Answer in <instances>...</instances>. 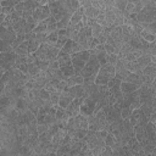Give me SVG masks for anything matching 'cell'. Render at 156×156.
<instances>
[{
	"instance_id": "db71d44e",
	"label": "cell",
	"mask_w": 156,
	"mask_h": 156,
	"mask_svg": "<svg viewBox=\"0 0 156 156\" xmlns=\"http://www.w3.org/2000/svg\"><path fill=\"white\" fill-rule=\"evenodd\" d=\"M33 39H35V33L33 30L26 34V40H33Z\"/></svg>"
},
{
	"instance_id": "ab89813d",
	"label": "cell",
	"mask_w": 156,
	"mask_h": 156,
	"mask_svg": "<svg viewBox=\"0 0 156 156\" xmlns=\"http://www.w3.org/2000/svg\"><path fill=\"white\" fill-rule=\"evenodd\" d=\"M60 93H61V91H58V90H56V91H54V93H51V94H50V100H51V102H52L54 105H56V104L58 102V98H60Z\"/></svg>"
},
{
	"instance_id": "cb8c5ba5",
	"label": "cell",
	"mask_w": 156,
	"mask_h": 156,
	"mask_svg": "<svg viewBox=\"0 0 156 156\" xmlns=\"http://www.w3.org/2000/svg\"><path fill=\"white\" fill-rule=\"evenodd\" d=\"M140 37H141L143 39H145L147 43H152V41H155V34L151 33V32H147V30H145V29L141 30Z\"/></svg>"
},
{
	"instance_id": "c3c4849f",
	"label": "cell",
	"mask_w": 156,
	"mask_h": 156,
	"mask_svg": "<svg viewBox=\"0 0 156 156\" xmlns=\"http://www.w3.org/2000/svg\"><path fill=\"white\" fill-rule=\"evenodd\" d=\"M17 68L22 72V73H24V74H28V63H22V65H18L17 66Z\"/></svg>"
},
{
	"instance_id": "6f0895ef",
	"label": "cell",
	"mask_w": 156,
	"mask_h": 156,
	"mask_svg": "<svg viewBox=\"0 0 156 156\" xmlns=\"http://www.w3.org/2000/svg\"><path fill=\"white\" fill-rule=\"evenodd\" d=\"M127 1H128V2H132V4H134V5L139 2V0H127Z\"/></svg>"
},
{
	"instance_id": "681fc988",
	"label": "cell",
	"mask_w": 156,
	"mask_h": 156,
	"mask_svg": "<svg viewBox=\"0 0 156 156\" xmlns=\"http://www.w3.org/2000/svg\"><path fill=\"white\" fill-rule=\"evenodd\" d=\"M44 88H45V89L49 91V94H51V93H54V91H56V90H57V89H56V88H55V87H54L51 83H49V82H48V83L44 85Z\"/></svg>"
},
{
	"instance_id": "e0dca14e",
	"label": "cell",
	"mask_w": 156,
	"mask_h": 156,
	"mask_svg": "<svg viewBox=\"0 0 156 156\" xmlns=\"http://www.w3.org/2000/svg\"><path fill=\"white\" fill-rule=\"evenodd\" d=\"M13 51L17 54V55H28V41L24 40L23 43H21L17 48L13 49Z\"/></svg>"
},
{
	"instance_id": "74e56055",
	"label": "cell",
	"mask_w": 156,
	"mask_h": 156,
	"mask_svg": "<svg viewBox=\"0 0 156 156\" xmlns=\"http://www.w3.org/2000/svg\"><path fill=\"white\" fill-rule=\"evenodd\" d=\"M118 61V55L117 54H107V62L111 65H116V62Z\"/></svg>"
},
{
	"instance_id": "5bb4252c",
	"label": "cell",
	"mask_w": 156,
	"mask_h": 156,
	"mask_svg": "<svg viewBox=\"0 0 156 156\" xmlns=\"http://www.w3.org/2000/svg\"><path fill=\"white\" fill-rule=\"evenodd\" d=\"M24 27H26V18L23 17L18 22L12 24V28L16 32V34H24Z\"/></svg>"
},
{
	"instance_id": "52a82bcc",
	"label": "cell",
	"mask_w": 156,
	"mask_h": 156,
	"mask_svg": "<svg viewBox=\"0 0 156 156\" xmlns=\"http://www.w3.org/2000/svg\"><path fill=\"white\" fill-rule=\"evenodd\" d=\"M126 145L128 146V149H129V151H130V155H134V156H136V152H138V151L141 149L140 143L136 140V138H135V136L129 138Z\"/></svg>"
},
{
	"instance_id": "d4e9b609",
	"label": "cell",
	"mask_w": 156,
	"mask_h": 156,
	"mask_svg": "<svg viewBox=\"0 0 156 156\" xmlns=\"http://www.w3.org/2000/svg\"><path fill=\"white\" fill-rule=\"evenodd\" d=\"M90 28H91V35H93L94 38H96L99 34H101V32H102V28H104V27L96 22V23H95V24H93Z\"/></svg>"
},
{
	"instance_id": "4dcf8cb0",
	"label": "cell",
	"mask_w": 156,
	"mask_h": 156,
	"mask_svg": "<svg viewBox=\"0 0 156 156\" xmlns=\"http://www.w3.org/2000/svg\"><path fill=\"white\" fill-rule=\"evenodd\" d=\"M24 40H26V34H17L15 41L12 43V48H13V49L17 48V46H18L21 43H23Z\"/></svg>"
},
{
	"instance_id": "816d5d0a",
	"label": "cell",
	"mask_w": 156,
	"mask_h": 156,
	"mask_svg": "<svg viewBox=\"0 0 156 156\" xmlns=\"http://www.w3.org/2000/svg\"><path fill=\"white\" fill-rule=\"evenodd\" d=\"M106 35L105 34H102V32H101V34H99L98 37H96V39H98V41L100 43V44H105L106 43Z\"/></svg>"
},
{
	"instance_id": "f6af8a7d",
	"label": "cell",
	"mask_w": 156,
	"mask_h": 156,
	"mask_svg": "<svg viewBox=\"0 0 156 156\" xmlns=\"http://www.w3.org/2000/svg\"><path fill=\"white\" fill-rule=\"evenodd\" d=\"M26 22H27V24H28V26H29L32 29H34V28H35V26L38 24V21H35V20H34L32 16H29L28 18H26Z\"/></svg>"
},
{
	"instance_id": "1f68e13d",
	"label": "cell",
	"mask_w": 156,
	"mask_h": 156,
	"mask_svg": "<svg viewBox=\"0 0 156 156\" xmlns=\"http://www.w3.org/2000/svg\"><path fill=\"white\" fill-rule=\"evenodd\" d=\"M72 43H73V40L72 39H68L65 44H63V46L61 48V51H63V52H66V54H69L71 55V50H72Z\"/></svg>"
},
{
	"instance_id": "3957f363",
	"label": "cell",
	"mask_w": 156,
	"mask_h": 156,
	"mask_svg": "<svg viewBox=\"0 0 156 156\" xmlns=\"http://www.w3.org/2000/svg\"><path fill=\"white\" fill-rule=\"evenodd\" d=\"M49 16H50V10H49L48 5H40V6H38V7L33 11V13H32V17H33L35 21H38V22H40V21L48 18Z\"/></svg>"
},
{
	"instance_id": "8d00e7d4",
	"label": "cell",
	"mask_w": 156,
	"mask_h": 156,
	"mask_svg": "<svg viewBox=\"0 0 156 156\" xmlns=\"http://www.w3.org/2000/svg\"><path fill=\"white\" fill-rule=\"evenodd\" d=\"M46 37L48 33L46 32H41V33H35V39L41 44V43H46Z\"/></svg>"
},
{
	"instance_id": "8fae6325",
	"label": "cell",
	"mask_w": 156,
	"mask_h": 156,
	"mask_svg": "<svg viewBox=\"0 0 156 156\" xmlns=\"http://www.w3.org/2000/svg\"><path fill=\"white\" fill-rule=\"evenodd\" d=\"M83 15H84V7H83V6H79V7L71 15L69 23H71V24H76V23H78V22H80Z\"/></svg>"
},
{
	"instance_id": "d6a6232c",
	"label": "cell",
	"mask_w": 156,
	"mask_h": 156,
	"mask_svg": "<svg viewBox=\"0 0 156 156\" xmlns=\"http://www.w3.org/2000/svg\"><path fill=\"white\" fill-rule=\"evenodd\" d=\"M134 108L129 105V106H127V107H123L122 110H121V117L122 118H128L129 116H130V113H132V111H133Z\"/></svg>"
},
{
	"instance_id": "7dc6e473",
	"label": "cell",
	"mask_w": 156,
	"mask_h": 156,
	"mask_svg": "<svg viewBox=\"0 0 156 156\" xmlns=\"http://www.w3.org/2000/svg\"><path fill=\"white\" fill-rule=\"evenodd\" d=\"M23 10H24V5H23V1H20L18 4H16V5H15V11H16V12H18L21 16H22V12H23Z\"/></svg>"
},
{
	"instance_id": "ffe728a7",
	"label": "cell",
	"mask_w": 156,
	"mask_h": 156,
	"mask_svg": "<svg viewBox=\"0 0 156 156\" xmlns=\"http://www.w3.org/2000/svg\"><path fill=\"white\" fill-rule=\"evenodd\" d=\"M23 5H24V10L23 11H29V12H33L38 6H40L39 2H35L33 0H24Z\"/></svg>"
},
{
	"instance_id": "94428289",
	"label": "cell",
	"mask_w": 156,
	"mask_h": 156,
	"mask_svg": "<svg viewBox=\"0 0 156 156\" xmlns=\"http://www.w3.org/2000/svg\"><path fill=\"white\" fill-rule=\"evenodd\" d=\"M0 1H2V0H0Z\"/></svg>"
},
{
	"instance_id": "11a10c76",
	"label": "cell",
	"mask_w": 156,
	"mask_h": 156,
	"mask_svg": "<svg viewBox=\"0 0 156 156\" xmlns=\"http://www.w3.org/2000/svg\"><path fill=\"white\" fill-rule=\"evenodd\" d=\"M6 32V27L5 26H2V24H0V39H1V37L4 35V33Z\"/></svg>"
},
{
	"instance_id": "b9f144b4",
	"label": "cell",
	"mask_w": 156,
	"mask_h": 156,
	"mask_svg": "<svg viewBox=\"0 0 156 156\" xmlns=\"http://www.w3.org/2000/svg\"><path fill=\"white\" fill-rule=\"evenodd\" d=\"M13 11H15V6H4V7H1V10H0V12L4 13L5 16L12 13Z\"/></svg>"
},
{
	"instance_id": "277c9868",
	"label": "cell",
	"mask_w": 156,
	"mask_h": 156,
	"mask_svg": "<svg viewBox=\"0 0 156 156\" xmlns=\"http://www.w3.org/2000/svg\"><path fill=\"white\" fill-rule=\"evenodd\" d=\"M68 89V88H67ZM67 89H65V90H62L61 93H60V98H58V106H61L62 108H66L69 104H71V101L74 99L69 93H68V90Z\"/></svg>"
},
{
	"instance_id": "ba28073f",
	"label": "cell",
	"mask_w": 156,
	"mask_h": 156,
	"mask_svg": "<svg viewBox=\"0 0 156 156\" xmlns=\"http://www.w3.org/2000/svg\"><path fill=\"white\" fill-rule=\"evenodd\" d=\"M67 90H68V93L73 98H80V96L84 98V88H83V84H76V85L68 87Z\"/></svg>"
},
{
	"instance_id": "f907efd6",
	"label": "cell",
	"mask_w": 156,
	"mask_h": 156,
	"mask_svg": "<svg viewBox=\"0 0 156 156\" xmlns=\"http://www.w3.org/2000/svg\"><path fill=\"white\" fill-rule=\"evenodd\" d=\"M112 155V149L110 146H105V149L101 152V156H111Z\"/></svg>"
},
{
	"instance_id": "9c48e42d",
	"label": "cell",
	"mask_w": 156,
	"mask_h": 156,
	"mask_svg": "<svg viewBox=\"0 0 156 156\" xmlns=\"http://www.w3.org/2000/svg\"><path fill=\"white\" fill-rule=\"evenodd\" d=\"M16 32L13 30V28H12V26H10V27H6V32L4 33V35L1 37V39L2 40H5V41H7V43H10L11 45H12V43L15 41V39H16Z\"/></svg>"
},
{
	"instance_id": "4316f807",
	"label": "cell",
	"mask_w": 156,
	"mask_h": 156,
	"mask_svg": "<svg viewBox=\"0 0 156 156\" xmlns=\"http://www.w3.org/2000/svg\"><path fill=\"white\" fill-rule=\"evenodd\" d=\"M104 141H105V145H106V146H110V147H111V146L115 144V141H116V138H115V135H113L112 133L107 132V134H106V136H105Z\"/></svg>"
},
{
	"instance_id": "680465c9",
	"label": "cell",
	"mask_w": 156,
	"mask_h": 156,
	"mask_svg": "<svg viewBox=\"0 0 156 156\" xmlns=\"http://www.w3.org/2000/svg\"><path fill=\"white\" fill-rule=\"evenodd\" d=\"M52 1H57V0H48V2H52Z\"/></svg>"
},
{
	"instance_id": "9f6ffc18",
	"label": "cell",
	"mask_w": 156,
	"mask_h": 156,
	"mask_svg": "<svg viewBox=\"0 0 156 156\" xmlns=\"http://www.w3.org/2000/svg\"><path fill=\"white\" fill-rule=\"evenodd\" d=\"M39 5H48V0H40Z\"/></svg>"
},
{
	"instance_id": "7a4b0ae2",
	"label": "cell",
	"mask_w": 156,
	"mask_h": 156,
	"mask_svg": "<svg viewBox=\"0 0 156 156\" xmlns=\"http://www.w3.org/2000/svg\"><path fill=\"white\" fill-rule=\"evenodd\" d=\"M95 104H96V102H95L90 96L84 98V100H83V102H82V105H80V107H79V113H82V115H84V116L91 115L93 111H94Z\"/></svg>"
},
{
	"instance_id": "f5cc1de1",
	"label": "cell",
	"mask_w": 156,
	"mask_h": 156,
	"mask_svg": "<svg viewBox=\"0 0 156 156\" xmlns=\"http://www.w3.org/2000/svg\"><path fill=\"white\" fill-rule=\"evenodd\" d=\"M133 9H134V4H132V2H127L124 10H126L128 13H133Z\"/></svg>"
},
{
	"instance_id": "60d3db41",
	"label": "cell",
	"mask_w": 156,
	"mask_h": 156,
	"mask_svg": "<svg viewBox=\"0 0 156 156\" xmlns=\"http://www.w3.org/2000/svg\"><path fill=\"white\" fill-rule=\"evenodd\" d=\"M82 50H83V48H82V45H80L78 41H73V43H72V50H71V54H76V52L82 51Z\"/></svg>"
},
{
	"instance_id": "5b68a950",
	"label": "cell",
	"mask_w": 156,
	"mask_h": 156,
	"mask_svg": "<svg viewBox=\"0 0 156 156\" xmlns=\"http://www.w3.org/2000/svg\"><path fill=\"white\" fill-rule=\"evenodd\" d=\"M112 77H113V74H111V73L104 71L102 68H99V71H98V73H96V77H95V83H96L98 85H100V84H106Z\"/></svg>"
},
{
	"instance_id": "9a60e30c",
	"label": "cell",
	"mask_w": 156,
	"mask_h": 156,
	"mask_svg": "<svg viewBox=\"0 0 156 156\" xmlns=\"http://www.w3.org/2000/svg\"><path fill=\"white\" fill-rule=\"evenodd\" d=\"M143 74H146V76H150L152 78H156V63L151 62L150 65L145 66L143 68Z\"/></svg>"
},
{
	"instance_id": "30bf717a",
	"label": "cell",
	"mask_w": 156,
	"mask_h": 156,
	"mask_svg": "<svg viewBox=\"0 0 156 156\" xmlns=\"http://www.w3.org/2000/svg\"><path fill=\"white\" fill-rule=\"evenodd\" d=\"M136 62H138V65L140 66V67H145V66H147V65H150L151 62H155L156 61V58H155V56H150V55H140L139 57H136V60H135Z\"/></svg>"
},
{
	"instance_id": "ee69618b",
	"label": "cell",
	"mask_w": 156,
	"mask_h": 156,
	"mask_svg": "<svg viewBox=\"0 0 156 156\" xmlns=\"http://www.w3.org/2000/svg\"><path fill=\"white\" fill-rule=\"evenodd\" d=\"M10 17H11V21H12V24L13 23H16V22H18L21 18H22V16L18 13V12H16V11H13L12 13H10Z\"/></svg>"
},
{
	"instance_id": "6da1fadb",
	"label": "cell",
	"mask_w": 156,
	"mask_h": 156,
	"mask_svg": "<svg viewBox=\"0 0 156 156\" xmlns=\"http://www.w3.org/2000/svg\"><path fill=\"white\" fill-rule=\"evenodd\" d=\"M99 68H100V65L96 60V56L94 54H90V57L88 58V61L85 62L84 67L80 71V76L83 78H87V77H90V76H96Z\"/></svg>"
},
{
	"instance_id": "8992f818",
	"label": "cell",
	"mask_w": 156,
	"mask_h": 156,
	"mask_svg": "<svg viewBox=\"0 0 156 156\" xmlns=\"http://www.w3.org/2000/svg\"><path fill=\"white\" fill-rule=\"evenodd\" d=\"M145 134H146V138L150 141L156 143V127H155V123L147 122L145 124Z\"/></svg>"
},
{
	"instance_id": "bcb514c9",
	"label": "cell",
	"mask_w": 156,
	"mask_h": 156,
	"mask_svg": "<svg viewBox=\"0 0 156 156\" xmlns=\"http://www.w3.org/2000/svg\"><path fill=\"white\" fill-rule=\"evenodd\" d=\"M49 128V124L48 123H41V124H37V130H38V134L43 133V132H46Z\"/></svg>"
},
{
	"instance_id": "f35d334b",
	"label": "cell",
	"mask_w": 156,
	"mask_h": 156,
	"mask_svg": "<svg viewBox=\"0 0 156 156\" xmlns=\"http://www.w3.org/2000/svg\"><path fill=\"white\" fill-rule=\"evenodd\" d=\"M38 96H39L40 99H43V100H46V99L50 98V94H49V91H48L45 88H41V89H39V94H38Z\"/></svg>"
},
{
	"instance_id": "ac0fdd59",
	"label": "cell",
	"mask_w": 156,
	"mask_h": 156,
	"mask_svg": "<svg viewBox=\"0 0 156 156\" xmlns=\"http://www.w3.org/2000/svg\"><path fill=\"white\" fill-rule=\"evenodd\" d=\"M56 60H57L58 65L61 66V65H65V63H67V62L71 61V55H69V54H66V52H63V51L60 50L58 54H57V56H56Z\"/></svg>"
},
{
	"instance_id": "7402d4cb",
	"label": "cell",
	"mask_w": 156,
	"mask_h": 156,
	"mask_svg": "<svg viewBox=\"0 0 156 156\" xmlns=\"http://www.w3.org/2000/svg\"><path fill=\"white\" fill-rule=\"evenodd\" d=\"M95 56H96V60H98V62H99L100 66H102V65H105L107 62V52L105 50L99 51L98 54H95Z\"/></svg>"
},
{
	"instance_id": "83f0119b",
	"label": "cell",
	"mask_w": 156,
	"mask_h": 156,
	"mask_svg": "<svg viewBox=\"0 0 156 156\" xmlns=\"http://www.w3.org/2000/svg\"><path fill=\"white\" fill-rule=\"evenodd\" d=\"M33 32H34V33H41V32H46V22H45V20H43V21L38 22V24L35 26V28L33 29Z\"/></svg>"
},
{
	"instance_id": "91938a15",
	"label": "cell",
	"mask_w": 156,
	"mask_h": 156,
	"mask_svg": "<svg viewBox=\"0 0 156 156\" xmlns=\"http://www.w3.org/2000/svg\"><path fill=\"white\" fill-rule=\"evenodd\" d=\"M33 1H35V2H39V1H40V0H33Z\"/></svg>"
},
{
	"instance_id": "2e32d148",
	"label": "cell",
	"mask_w": 156,
	"mask_h": 156,
	"mask_svg": "<svg viewBox=\"0 0 156 156\" xmlns=\"http://www.w3.org/2000/svg\"><path fill=\"white\" fill-rule=\"evenodd\" d=\"M45 22H46V33H50V32H54L57 29L56 27V20L54 18L52 15H50L48 18H45Z\"/></svg>"
},
{
	"instance_id": "d6986e66",
	"label": "cell",
	"mask_w": 156,
	"mask_h": 156,
	"mask_svg": "<svg viewBox=\"0 0 156 156\" xmlns=\"http://www.w3.org/2000/svg\"><path fill=\"white\" fill-rule=\"evenodd\" d=\"M100 10L94 7V6H89V7H85L84 9V15L87 17H90V18H96V16L99 15Z\"/></svg>"
},
{
	"instance_id": "4fadbf2b",
	"label": "cell",
	"mask_w": 156,
	"mask_h": 156,
	"mask_svg": "<svg viewBox=\"0 0 156 156\" xmlns=\"http://www.w3.org/2000/svg\"><path fill=\"white\" fill-rule=\"evenodd\" d=\"M60 69H61L62 74L66 76V77H69V76H73L74 74V68H73L71 61L67 62V63H65V65H61L60 66Z\"/></svg>"
},
{
	"instance_id": "d590c367",
	"label": "cell",
	"mask_w": 156,
	"mask_h": 156,
	"mask_svg": "<svg viewBox=\"0 0 156 156\" xmlns=\"http://www.w3.org/2000/svg\"><path fill=\"white\" fill-rule=\"evenodd\" d=\"M127 2H128L127 0H115V7L122 12V11L126 9V5H127Z\"/></svg>"
},
{
	"instance_id": "f1b7e54d",
	"label": "cell",
	"mask_w": 156,
	"mask_h": 156,
	"mask_svg": "<svg viewBox=\"0 0 156 156\" xmlns=\"http://www.w3.org/2000/svg\"><path fill=\"white\" fill-rule=\"evenodd\" d=\"M39 68L37 67V65L34 63V62H32V63H28V74H29V77H33V76H37L38 73H39Z\"/></svg>"
},
{
	"instance_id": "e575fe53",
	"label": "cell",
	"mask_w": 156,
	"mask_h": 156,
	"mask_svg": "<svg viewBox=\"0 0 156 156\" xmlns=\"http://www.w3.org/2000/svg\"><path fill=\"white\" fill-rule=\"evenodd\" d=\"M100 68H102L104 71H106V72H108V73H111V74H113V76H115V73H116L115 66H113V65H111V63H108V62H106L105 65L100 66Z\"/></svg>"
},
{
	"instance_id": "484cf974",
	"label": "cell",
	"mask_w": 156,
	"mask_h": 156,
	"mask_svg": "<svg viewBox=\"0 0 156 156\" xmlns=\"http://www.w3.org/2000/svg\"><path fill=\"white\" fill-rule=\"evenodd\" d=\"M28 41V52L30 54V52H34L38 48H39V45H40V43L37 40V39H33V40H27Z\"/></svg>"
},
{
	"instance_id": "603a6c76",
	"label": "cell",
	"mask_w": 156,
	"mask_h": 156,
	"mask_svg": "<svg viewBox=\"0 0 156 156\" xmlns=\"http://www.w3.org/2000/svg\"><path fill=\"white\" fill-rule=\"evenodd\" d=\"M51 135L48 133V132H43V133H40V134H38V140H39V143H43V144H49V143H51Z\"/></svg>"
},
{
	"instance_id": "44dd1931",
	"label": "cell",
	"mask_w": 156,
	"mask_h": 156,
	"mask_svg": "<svg viewBox=\"0 0 156 156\" xmlns=\"http://www.w3.org/2000/svg\"><path fill=\"white\" fill-rule=\"evenodd\" d=\"M69 18H71V15H65L60 21H57V22H56V27H57V29L67 28L68 24H69Z\"/></svg>"
},
{
	"instance_id": "836d02e7",
	"label": "cell",
	"mask_w": 156,
	"mask_h": 156,
	"mask_svg": "<svg viewBox=\"0 0 156 156\" xmlns=\"http://www.w3.org/2000/svg\"><path fill=\"white\" fill-rule=\"evenodd\" d=\"M67 40H68V38H67L66 35H58V38H57V41H56L54 45L61 50V48L63 46V44H65Z\"/></svg>"
},
{
	"instance_id": "7c38bea8",
	"label": "cell",
	"mask_w": 156,
	"mask_h": 156,
	"mask_svg": "<svg viewBox=\"0 0 156 156\" xmlns=\"http://www.w3.org/2000/svg\"><path fill=\"white\" fill-rule=\"evenodd\" d=\"M119 88H121V91L124 94V93H130V91H134V90H136L138 89V87L134 84V83H132V82H121V84H119Z\"/></svg>"
},
{
	"instance_id": "f546056e",
	"label": "cell",
	"mask_w": 156,
	"mask_h": 156,
	"mask_svg": "<svg viewBox=\"0 0 156 156\" xmlns=\"http://www.w3.org/2000/svg\"><path fill=\"white\" fill-rule=\"evenodd\" d=\"M57 30H54V32H50L48 33V37H46V43H50V44H55L57 41Z\"/></svg>"
},
{
	"instance_id": "7bdbcfd3",
	"label": "cell",
	"mask_w": 156,
	"mask_h": 156,
	"mask_svg": "<svg viewBox=\"0 0 156 156\" xmlns=\"http://www.w3.org/2000/svg\"><path fill=\"white\" fill-rule=\"evenodd\" d=\"M57 121L56 116L55 115H49V113H45V123L48 124H51V123H55Z\"/></svg>"
}]
</instances>
